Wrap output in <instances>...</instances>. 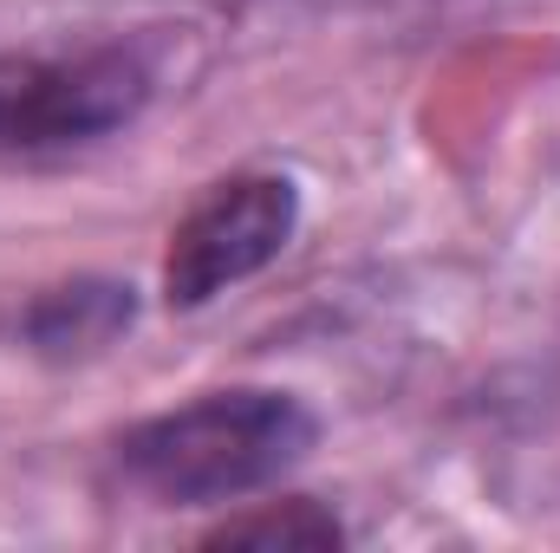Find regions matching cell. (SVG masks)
<instances>
[{
	"mask_svg": "<svg viewBox=\"0 0 560 553\" xmlns=\"http://www.w3.org/2000/svg\"><path fill=\"white\" fill-rule=\"evenodd\" d=\"M131 326V286L118 280H66L52 293H39L20 319V339L46 358H85L105 352L118 332Z\"/></svg>",
	"mask_w": 560,
	"mask_h": 553,
	"instance_id": "obj_4",
	"label": "cell"
},
{
	"mask_svg": "<svg viewBox=\"0 0 560 553\" xmlns=\"http://www.w3.org/2000/svg\"><path fill=\"white\" fill-rule=\"evenodd\" d=\"M313 416L287 391H209L118 436V469L163 508H229L275 489L313 449Z\"/></svg>",
	"mask_w": 560,
	"mask_h": 553,
	"instance_id": "obj_1",
	"label": "cell"
},
{
	"mask_svg": "<svg viewBox=\"0 0 560 553\" xmlns=\"http://www.w3.org/2000/svg\"><path fill=\"white\" fill-rule=\"evenodd\" d=\"M150 105V66L125 46L0 52V156H66L105 143Z\"/></svg>",
	"mask_w": 560,
	"mask_h": 553,
	"instance_id": "obj_2",
	"label": "cell"
},
{
	"mask_svg": "<svg viewBox=\"0 0 560 553\" xmlns=\"http://www.w3.org/2000/svg\"><path fill=\"white\" fill-rule=\"evenodd\" d=\"M215 541H280V548H339V521L293 502L287 515H248V521H229Z\"/></svg>",
	"mask_w": 560,
	"mask_h": 553,
	"instance_id": "obj_5",
	"label": "cell"
},
{
	"mask_svg": "<svg viewBox=\"0 0 560 553\" xmlns=\"http://www.w3.org/2000/svg\"><path fill=\"white\" fill-rule=\"evenodd\" d=\"M300 228V189L287 176L248 169L215 183L170 235L163 255V299L170 306H209L229 286L275 268Z\"/></svg>",
	"mask_w": 560,
	"mask_h": 553,
	"instance_id": "obj_3",
	"label": "cell"
}]
</instances>
